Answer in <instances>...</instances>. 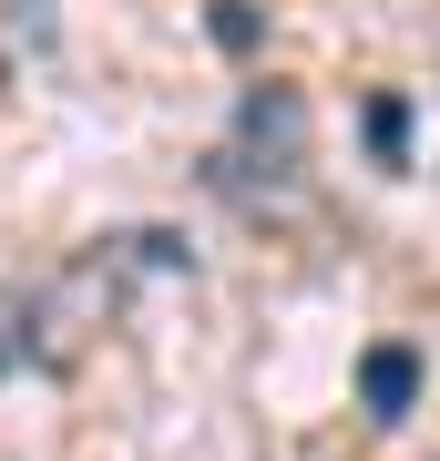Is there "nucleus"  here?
<instances>
[{
  "instance_id": "5",
  "label": "nucleus",
  "mask_w": 440,
  "mask_h": 461,
  "mask_svg": "<svg viewBox=\"0 0 440 461\" xmlns=\"http://www.w3.org/2000/svg\"><path fill=\"white\" fill-rule=\"evenodd\" d=\"M215 41H226V51H256V11H246V0H215Z\"/></svg>"
},
{
  "instance_id": "2",
  "label": "nucleus",
  "mask_w": 440,
  "mask_h": 461,
  "mask_svg": "<svg viewBox=\"0 0 440 461\" xmlns=\"http://www.w3.org/2000/svg\"><path fill=\"white\" fill-rule=\"evenodd\" d=\"M205 185L226 205H246V215L297 205V185H308V93H297V83H256L236 103V133L215 144Z\"/></svg>"
},
{
  "instance_id": "4",
  "label": "nucleus",
  "mask_w": 440,
  "mask_h": 461,
  "mask_svg": "<svg viewBox=\"0 0 440 461\" xmlns=\"http://www.w3.org/2000/svg\"><path fill=\"white\" fill-rule=\"evenodd\" d=\"M369 154H379V165H400V154H409V103H400V93L369 103Z\"/></svg>"
},
{
  "instance_id": "1",
  "label": "nucleus",
  "mask_w": 440,
  "mask_h": 461,
  "mask_svg": "<svg viewBox=\"0 0 440 461\" xmlns=\"http://www.w3.org/2000/svg\"><path fill=\"white\" fill-rule=\"evenodd\" d=\"M123 277H133V247L103 236V247H82L62 277L0 297V379H11V369H72L82 348L123 318Z\"/></svg>"
},
{
  "instance_id": "3",
  "label": "nucleus",
  "mask_w": 440,
  "mask_h": 461,
  "mask_svg": "<svg viewBox=\"0 0 440 461\" xmlns=\"http://www.w3.org/2000/svg\"><path fill=\"white\" fill-rule=\"evenodd\" d=\"M359 400H369V420H409V400H420V348H409V339H379L369 359H359Z\"/></svg>"
}]
</instances>
